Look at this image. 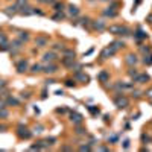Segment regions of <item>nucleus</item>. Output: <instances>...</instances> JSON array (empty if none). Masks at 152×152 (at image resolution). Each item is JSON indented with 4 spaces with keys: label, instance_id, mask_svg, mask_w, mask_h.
<instances>
[{
    "label": "nucleus",
    "instance_id": "obj_11",
    "mask_svg": "<svg viewBox=\"0 0 152 152\" xmlns=\"http://www.w3.org/2000/svg\"><path fill=\"white\" fill-rule=\"evenodd\" d=\"M75 79L76 81H82V82H88V76H87V75H84V73H76L75 75Z\"/></svg>",
    "mask_w": 152,
    "mask_h": 152
},
{
    "label": "nucleus",
    "instance_id": "obj_12",
    "mask_svg": "<svg viewBox=\"0 0 152 152\" xmlns=\"http://www.w3.org/2000/svg\"><path fill=\"white\" fill-rule=\"evenodd\" d=\"M137 61H138V59H137V56H135V55H128L126 56V62L129 64V66H135Z\"/></svg>",
    "mask_w": 152,
    "mask_h": 152
},
{
    "label": "nucleus",
    "instance_id": "obj_30",
    "mask_svg": "<svg viewBox=\"0 0 152 152\" xmlns=\"http://www.w3.org/2000/svg\"><path fill=\"white\" fill-rule=\"evenodd\" d=\"M53 20H62V14H56V15H53Z\"/></svg>",
    "mask_w": 152,
    "mask_h": 152
},
{
    "label": "nucleus",
    "instance_id": "obj_7",
    "mask_svg": "<svg viewBox=\"0 0 152 152\" xmlns=\"http://www.w3.org/2000/svg\"><path fill=\"white\" fill-rule=\"evenodd\" d=\"M70 120H72L73 123H76V125H79V123H82V116H81V114H78V113H72Z\"/></svg>",
    "mask_w": 152,
    "mask_h": 152
},
{
    "label": "nucleus",
    "instance_id": "obj_18",
    "mask_svg": "<svg viewBox=\"0 0 152 152\" xmlns=\"http://www.w3.org/2000/svg\"><path fill=\"white\" fill-rule=\"evenodd\" d=\"M134 37H135V38H146L148 35H146L142 29H138V31H137V34H134Z\"/></svg>",
    "mask_w": 152,
    "mask_h": 152
},
{
    "label": "nucleus",
    "instance_id": "obj_13",
    "mask_svg": "<svg viewBox=\"0 0 152 152\" xmlns=\"http://www.w3.org/2000/svg\"><path fill=\"white\" fill-rule=\"evenodd\" d=\"M69 12H70V15H78L79 14V9H78V6H73V5H70L69 6Z\"/></svg>",
    "mask_w": 152,
    "mask_h": 152
},
{
    "label": "nucleus",
    "instance_id": "obj_33",
    "mask_svg": "<svg viewBox=\"0 0 152 152\" xmlns=\"http://www.w3.org/2000/svg\"><path fill=\"white\" fill-rule=\"evenodd\" d=\"M142 52H143V53H149L151 49H149V47H142Z\"/></svg>",
    "mask_w": 152,
    "mask_h": 152
},
{
    "label": "nucleus",
    "instance_id": "obj_37",
    "mask_svg": "<svg viewBox=\"0 0 152 152\" xmlns=\"http://www.w3.org/2000/svg\"><path fill=\"white\" fill-rule=\"evenodd\" d=\"M5 87H6V82H5V81H0V88H5Z\"/></svg>",
    "mask_w": 152,
    "mask_h": 152
},
{
    "label": "nucleus",
    "instance_id": "obj_16",
    "mask_svg": "<svg viewBox=\"0 0 152 152\" xmlns=\"http://www.w3.org/2000/svg\"><path fill=\"white\" fill-rule=\"evenodd\" d=\"M73 61H75V58H64L62 59V64H64V66H67V67H70V66H72V64H73Z\"/></svg>",
    "mask_w": 152,
    "mask_h": 152
},
{
    "label": "nucleus",
    "instance_id": "obj_38",
    "mask_svg": "<svg viewBox=\"0 0 152 152\" xmlns=\"http://www.w3.org/2000/svg\"><path fill=\"white\" fill-rule=\"evenodd\" d=\"M132 96H135V97H140V91H132Z\"/></svg>",
    "mask_w": 152,
    "mask_h": 152
},
{
    "label": "nucleus",
    "instance_id": "obj_19",
    "mask_svg": "<svg viewBox=\"0 0 152 152\" xmlns=\"http://www.w3.org/2000/svg\"><path fill=\"white\" fill-rule=\"evenodd\" d=\"M11 49V46L8 44V43H3V44H0V52H6V50H9Z\"/></svg>",
    "mask_w": 152,
    "mask_h": 152
},
{
    "label": "nucleus",
    "instance_id": "obj_14",
    "mask_svg": "<svg viewBox=\"0 0 152 152\" xmlns=\"http://www.w3.org/2000/svg\"><path fill=\"white\" fill-rule=\"evenodd\" d=\"M6 104L8 105H14V107H18V104H20V102L17 100V99H14V97H8V99H6Z\"/></svg>",
    "mask_w": 152,
    "mask_h": 152
},
{
    "label": "nucleus",
    "instance_id": "obj_25",
    "mask_svg": "<svg viewBox=\"0 0 152 152\" xmlns=\"http://www.w3.org/2000/svg\"><path fill=\"white\" fill-rule=\"evenodd\" d=\"M76 134H79V135H82V134H87V129H84V128H76V131H75Z\"/></svg>",
    "mask_w": 152,
    "mask_h": 152
},
{
    "label": "nucleus",
    "instance_id": "obj_28",
    "mask_svg": "<svg viewBox=\"0 0 152 152\" xmlns=\"http://www.w3.org/2000/svg\"><path fill=\"white\" fill-rule=\"evenodd\" d=\"M0 117H8V111L3 110V108H0Z\"/></svg>",
    "mask_w": 152,
    "mask_h": 152
},
{
    "label": "nucleus",
    "instance_id": "obj_3",
    "mask_svg": "<svg viewBox=\"0 0 152 152\" xmlns=\"http://www.w3.org/2000/svg\"><path fill=\"white\" fill-rule=\"evenodd\" d=\"M56 66L55 64H47V66H44V67H41V72H44V73H47V75H52V73H55L56 72Z\"/></svg>",
    "mask_w": 152,
    "mask_h": 152
},
{
    "label": "nucleus",
    "instance_id": "obj_2",
    "mask_svg": "<svg viewBox=\"0 0 152 152\" xmlns=\"http://www.w3.org/2000/svg\"><path fill=\"white\" fill-rule=\"evenodd\" d=\"M114 100H116L117 108H126L128 107V99H126V97H123V96H119Z\"/></svg>",
    "mask_w": 152,
    "mask_h": 152
},
{
    "label": "nucleus",
    "instance_id": "obj_39",
    "mask_svg": "<svg viewBox=\"0 0 152 152\" xmlns=\"http://www.w3.org/2000/svg\"><path fill=\"white\" fill-rule=\"evenodd\" d=\"M53 49H56V50H58V49H62V44H55V46H53Z\"/></svg>",
    "mask_w": 152,
    "mask_h": 152
},
{
    "label": "nucleus",
    "instance_id": "obj_17",
    "mask_svg": "<svg viewBox=\"0 0 152 152\" xmlns=\"http://www.w3.org/2000/svg\"><path fill=\"white\" fill-rule=\"evenodd\" d=\"M31 70H32V73H40L41 72V66H40V64H34Z\"/></svg>",
    "mask_w": 152,
    "mask_h": 152
},
{
    "label": "nucleus",
    "instance_id": "obj_15",
    "mask_svg": "<svg viewBox=\"0 0 152 152\" xmlns=\"http://www.w3.org/2000/svg\"><path fill=\"white\" fill-rule=\"evenodd\" d=\"M104 15H107V17H116L117 12H116V11H111L110 8H108V9L104 11Z\"/></svg>",
    "mask_w": 152,
    "mask_h": 152
},
{
    "label": "nucleus",
    "instance_id": "obj_34",
    "mask_svg": "<svg viewBox=\"0 0 152 152\" xmlns=\"http://www.w3.org/2000/svg\"><path fill=\"white\" fill-rule=\"evenodd\" d=\"M41 131H43V126H35V132L37 134H40Z\"/></svg>",
    "mask_w": 152,
    "mask_h": 152
},
{
    "label": "nucleus",
    "instance_id": "obj_21",
    "mask_svg": "<svg viewBox=\"0 0 152 152\" xmlns=\"http://www.w3.org/2000/svg\"><path fill=\"white\" fill-rule=\"evenodd\" d=\"M119 29H120V26H111V28H108V31L113 32V34H119Z\"/></svg>",
    "mask_w": 152,
    "mask_h": 152
},
{
    "label": "nucleus",
    "instance_id": "obj_32",
    "mask_svg": "<svg viewBox=\"0 0 152 152\" xmlns=\"http://www.w3.org/2000/svg\"><path fill=\"white\" fill-rule=\"evenodd\" d=\"M79 149H81V151H90V146H88V145H85V146H81Z\"/></svg>",
    "mask_w": 152,
    "mask_h": 152
},
{
    "label": "nucleus",
    "instance_id": "obj_31",
    "mask_svg": "<svg viewBox=\"0 0 152 152\" xmlns=\"http://www.w3.org/2000/svg\"><path fill=\"white\" fill-rule=\"evenodd\" d=\"M3 43H6V37H5V35H0V44H3Z\"/></svg>",
    "mask_w": 152,
    "mask_h": 152
},
{
    "label": "nucleus",
    "instance_id": "obj_36",
    "mask_svg": "<svg viewBox=\"0 0 152 152\" xmlns=\"http://www.w3.org/2000/svg\"><path fill=\"white\" fill-rule=\"evenodd\" d=\"M29 96H31L29 93H21V97H23V99H28Z\"/></svg>",
    "mask_w": 152,
    "mask_h": 152
},
{
    "label": "nucleus",
    "instance_id": "obj_4",
    "mask_svg": "<svg viewBox=\"0 0 152 152\" xmlns=\"http://www.w3.org/2000/svg\"><path fill=\"white\" fill-rule=\"evenodd\" d=\"M35 44L38 47H46L49 44V40H47V37H37L35 38Z\"/></svg>",
    "mask_w": 152,
    "mask_h": 152
},
{
    "label": "nucleus",
    "instance_id": "obj_20",
    "mask_svg": "<svg viewBox=\"0 0 152 152\" xmlns=\"http://www.w3.org/2000/svg\"><path fill=\"white\" fill-rule=\"evenodd\" d=\"M64 55H66L67 58H75V50H64Z\"/></svg>",
    "mask_w": 152,
    "mask_h": 152
},
{
    "label": "nucleus",
    "instance_id": "obj_9",
    "mask_svg": "<svg viewBox=\"0 0 152 152\" xmlns=\"http://www.w3.org/2000/svg\"><path fill=\"white\" fill-rule=\"evenodd\" d=\"M17 6H11V8H6V9H3V12L5 14H6L8 15V17H12V15L15 14V12H17Z\"/></svg>",
    "mask_w": 152,
    "mask_h": 152
},
{
    "label": "nucleus",
    "instance_id": "obj_8",
    "mask_svg": "<svg viewBox=\"0 0 152 152\" xmlns=\"http://www.w3.org/2000/svg\"><path fill=\"white\" fill-rule=\"evenodd\" d=\"M93 28L96 31H104L105 29V21L104 20H96L94 23H93Z\"/></svg>",
    "mask_w": 152,
    "mask_h": 152
},
{
    "label": "nucleus",
    "instance_id": "obj_6",
    "mask_svg": "<svg viewBox=\"0 0 152 152\" xmlns=\"http://www.w3.org/2000/svg\"><path fill=\"white\" fill-rule=\"evenodd\" d=\"M55 58H56V55L53 52H46L44 55H43V61H44V62H52Z\"/></svg>",
    "mask_w": 152,
    "mask_h": 152
},
{
    "label": "nucleus",
    "instance_id": "obj_26",
    "mask_svg": "<svg viewBox=\"0 0 152 152\" xmlns=\"http://www.w3.org/2000/svg\"><path fill=\"white\" fill-rule=\"evenodd\" d=\"M107 78H108V73H107V72H102V73L99 75V79H100V81H105Z\"/></svg>",
    "mask_w": 152,
    "mask_h": 152
},
{
    "label": "nucleus",
    "instance_id": "obj_35",
    "mask_svg": "<svg viewBox=\"0 0 152 152\" xmlns=\"http://www.w3.org/2000/svg\"><path fill=\"white\" fill-rule=\"evenodd\" d=\"M123 148H129V140H125L123 142Z\"/></svg>",
    "mask_w": 152,
    "mask_h": 152
},
{
    "label": "nucleus",
    "instance_id": "obj_24",
    "mask_svg": "<svg viewBox=\"0 0 152 152\" xmlns=\"http://www.w3.org/2000/svg\"><path fill=\"white\" fill-rule=\"evenodd\" d=\"M137 75H138L137 69H131V70H129V76H131V78H135Z\"/></svg>",
    "mask_w": 152,
    "mask_h": 152
},
{
    "label": "nucleus",
    "instance_id": "obj_1",
    "mask_svg": "<svg viewBox=\"0 0 152 152\" xmlns=\"http://www.w3.org/2000/svg\"><path fill=\"white\" fill-rule=\"evenodd\" d=\"M17 135L20 138H31V135H32V132H29L26 128H23V126H18V129H17Z\"/></svg>",
    "mask_w": 152,
    "mask_h": 152
},
{
    "label": "nucleus",
    "instance_id": "obj_29",
    "mask_svg": "<svg viewBox=\"0 0 152 152\" xmlns=\"http://www.w3.org/2000/svg\"><path fill=\"white\" fill-rule=\"evenodd\" d=\"M66 87H75V81H66Z\"/></svg>",
    "mask_w": 152,
    "mask_h": 152
},
{
    "label": "nucleus",
    "instance_id": "obj_10",
    "mask_svg": "<svg viewBox=\"0 0 152 152\" xmlns=\"http://www.w3.org/2000/svg\"><path fill=\"white\" fill-rule=\"evenodd\" d=\"M146 81H149V76L148 75H137L135 76V82H138V84H145Z\"/></svg>",
    "mask_w": 152,
    "mask_h": 152
},
{
    "label": "nucleus",
    "instance_id": "obj_40",
    "mask_svg": "<svg viewBox=\"0 0 152 152\" xmlns=\"http://www.w3.org/2000/svg\"><path fill=\"white\" fill-rule=\"evenodd\" d=\"M46 84H55V81H53V79H47Z\"/></svg>",
    "mask_w": 152,
    "mask_h": 152
},
{
    "label": "nucleus",
    "instance_id": "obj_22",
    "mask_svg": "<svg viewBox=\"0 0 152 152\" xmlns=\"http://www.w3.org/2000/svg\"><path fill=\"white\" fill-rule=\"evenodd\" d=\"M143 62H145V64H148V66H152V55H149V56H145Z\"/></svg>",
    "mask_w": 152,
    "mask_h": 152
},
{
    "label": "nucleus",
    "instance_id": "obj_23",
    "mask_svg": "<svg viewBox=\"0 0 152 152\" xmlns=\"http://www.w3.org/2000/svg\"><path fill=\"white\" fill-rule=\"evenodd\" d=\"M20 40H29V35H28V32H20Z\"/></svg>",
    "mask_w": 152,
    "mask_h": 152
},
{
    "label": "nucleus",
    "instance_id": "obj_27",
    "mask_svg": "<svg viewBox=\"0 0 152 152\" xmlns=\"http://www.w3.org/2000/svg\"><path fill=\"white\" fill-rule=\"evenodd\" d=\"M55 8H56L58 12H61V11L64 9V5H62V3H56V5H55Z\"/></svg>",
    "mask_w": 152,
    "mask_h": 152
},
{
    "label": "nucleus",
    "instance_id": "obj_5",
    "mask_svg": "<svg viewBox=\"0 0 152 152\" xmlns=\"http://www.w3.org/2000/svg\"><path fill=\"white\" fill-rule=\"evenodd\" d=\"M28 70V61L26 59H21V61L17 62V72L18 73H24Z\"/></svg>",
    "mask_w": 152,
    "mask_h": 152
}]
</instances>
